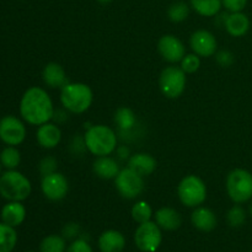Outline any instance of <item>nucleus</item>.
Returning <instances> with one entry per match:
<instances>
[{"label": "nucleus", "instance_id": "2eb2a0df", "mask_svg": "<svg viewBox=\"0 0 252 252\" xmlns=\"http://www.w3.org/2000/svg\"><path fill=\"white\" fill-rule=\"evenodd\" d=\"M36 138L38 144L44 149H53L61 143L62 132L58 126L54 123H44L41 125L37 129Z\"/></svg>", "mask_w": 252, "mask_h": 252}, {"label": "nucleus", "instance_id": "a19ab883", "mask_svg": "<svg viewBox=\"0 0 252 252\" xmlns=\"http://www.w3.org/2000/svg\"><path fill=\"white\" fill-rule=\"evenodd\" d=\"M27 252H34V251H27Z\"/></svg>", "mask_w": 252, "mask_h": 252}, {"label": "nucleus", "instance_id": "7ed1b4c3", "mask_svg": "<svg viewBox=\"0 0 252 252\" xmlns=\"http://www.w3.org/2000/svg\"><path fill=\"white\" fill-rule=\"evenodd\" d=\"M30 180L16 170H7L0 175V194L9 202H22L31 194Z\"/></svg>", "mask_w": 252, "mask_h": 252}, {"label": "nucleus", "instance_id": "4c0bfd02", "mask_svg": "<svg viewBox=\"0 0 252 252\" xmlns=\"http://www.w3.org/2000/svg\"><path fill=\"white\" fill-rule=\"evenodd\" d=\"M96 1H98V2H100V4H110V2L112 1V0H96Z\"/></svg>", "mask_w": 252, "mask_h": 252}, {"label": "nucleus", "instance_id": "2f4dec72", "mask_svg": "<svg viewBox=\"0 0 252 252\" xmlns=\"http://www.w3.org/2000/svg\"><path fill=\"white\" fill-rule=\"evenodd\" d=\"M57 169H58V162L53 157L43 158L39 162V172H41L42 176H47V175L57 172Z\"/></svg>", "mask_w": 252, "mask_h": 252}, {"label": "nucleus", "instance_id": "f03ea898", "mask_svg": "<svg viewBox=\"0 0 252 252\" xmlns=\"http://www.w3.org/2000/svg\"><path fill=\"white\" fill-rule=\"evenodd\" d=\"M86 149L96 157L112 154L117 148V135L115 130L103 125H96L89 128L84 134Z\"/></svg>", "mask_w": 252, "mask_h": 252}, {"label": "nucleus", "instance_id": "c756f323", "mask_svg": "<svg viewBox=\"0 0 252 252\" xmlns=\"http://www.w3.org/2000/svg\"><path fill=\"white\" fill-rule=\"evenodd\" d=\"M226 220H228L229 225L233 228H239L243 226L246 221V212L241 206L236 204V206L231 207L229 209L228 214H226Z\"/></svg>", "mask_w": 252, "mask_h": 252}, {"label": "nucleus", "instance_id": "9b49d317", "mask_svg": "<svg viewBox=\"0 0 252 252\" xmlns=\"http://www.w3.org/2000/svg\"><path fill=\"white\" fill-rule=\"evenodd\" d=\"M41 189L44 197L48 198L49 201H62L68 194V180L61 172H53V174L43 176L41 182Z\"/></svg>", "mask_w": 252, "mask_h": 252}, {"label": "nucleus", "instance_id": "4468645a", "mask_svg": "<svg viewBox=\"0 0 252 252\" xmlns=\"http://www.w3.org/2000/svg\"><path fill=\"white\" fill-rule=\"evenodd\" d=\"M42 79L44 84L51 89H63L66 84L70 83L63 66L53 62L44 66L42 71Z\"/></svg>", "mask_w": 252, "mask_h": 252}, {"label": "nucleus", "instance_id": "ddd939ff", "mask_svg": "<svg viewBox=\"0 0 252 252\" xmlns=\"http://www.w3.org/2000/svg\"><path fill=\"white\" fill-rule=\"evenodd\" d=\"M189 44H191L192 51L197 56L206 57V58L216 54L217 47H218L214 34L207 30H198L193 32L189 38Z\"/></svg>", "mask_w": 252, "mask_h": 252}, {"label": "nucleus", "instance_id": "412c9836", "mask_svg": "<svg viewBox=\"0 0 252 252\" xmlns=\"http://www.w3.org/2000/svg\"><path fill=\"white\" fill-rule=\"evenodd\" d=\"M128 167L137 171L143 177L149 176L157 169V160L153 155L147 154V153H138L129 158Z\"/></svg>", "mask_w": 252, "mask_h": 252}, {"label": "nucleus", "instance_id": "473e14b6", "mask_svg": "<svg viewBox=\"0 0 252 252\" xmlns=\"http://www.w3.org/2000/svg\"><path fill=\"white\" fill-rule=\"evenodd\" d=\"M65 252H94L90 244L84 239H75L70 245L66 248Z\"/></svg>", "mask_w": 252, "mask_h": 252}, {"label": "nucleus", "instance_id": "dca6fc26", "mask_svg": "<svg viewBox=\"0 0 252 252\" xmlns=\"http://www.w3.org/2000/svg\"><path fill=\"white\" fill-rule=\"evenodd\" d=\"M126 248V238L118 230H106L98 238L101 252H122Z\"/></svg>", "mask_w": 252, "mask_h": 252}, {"label": "nucleus", "instance_id": "6e6552de", "mask_svg": "<svg viewBox=\"0 0 252 252\" xmlns=\"http://www.w3.org/2000/svg\"><path fill=\"white\" fill-rule=\"evenodd\" d=\"M116 189L118 193L127 199H134L144 191V179L134 170L123 169L115 179Z\"/></svg>", "mask_w": 252, "mask_h": 252}, {"label": "nucleus", "instance_id": "423d86ee", "mask_svg": "<svg viewBox=\"0 0 252 252\" xmlns=\"http://www.w3.org/2000/svg\"><path fill=\"white\" fill-rule=\"evenodd\" d=\"M177 194L184 206L189 208L199 207L207 198V187L203 180L196 175L184 177L177 187Z\"/></svg>", "mask_w": 252, "mask_h": 252}, {"label": "nucleus", "instance_id": "b1692460", "mask_svg": "<svg viewBox=\"0 0 252 252\" xmlns=\"http://www.w3.org/2000/svg\"><path fill=\"white\" fill-rule=\"evenodd\" d=\"M17 233L14 226L0 223V252H12L16 248Z\"/></svg>", "mask_w": 252, "mask_h": 252}, {"label": "nucleus", "instance_id": "ea45409f", "mask_svg": "<svg viewBox=\"0 0 252 252\" xmlns=\"http://www.w3.org/2000/svg\"><path fill=\"white\" fill-rule=\"evenodd\" d=\"M0 174H1V162H0Z\"/></svg>", "mask_w": 252, "mask_h": 252}, {"label": "nucleus", "instance_id": "cd10ccee", "mask_svg": "<svg viewBox=\"0 0 252 252\" xmlns=\"http://www.w3.org/2000/svg\"><path fill=\"white\" fill-rule=\"evenodd\" d=\"M153 209L150 204L145 201H138L134 206L132 207V218L137 223L143 224L147 223L152 219Z\"/></svg>", "mask_w": 252, "mask_h": 252}, {"label": "nucleus", "instance_id": "9d476101", "mask_svg": "<svg viewBox=\"0 0 252 252\" xmlns=\"http://www.w3.org/2000/svg\"><path fill=\"white\" fill-rule=\"evenodd\" d=\"M26 138V127L15 116H5L0 120V140L6 145L21 144Z\"/></svg>", "mask_w": 252, "mask_h": 252}, {"label": "nucleus", "instance_id": "a878e982", "mask_svg": "<svg viewBox=\"0 0 252 252\" xmlns=\"http://www.w3.org/2000/svg\"><path fill=\"white\" fill-rule=\"evenodd\" d=\"M0 162L5 169L15 170L21 162V154L16 148L9 145L0 153Z\"/></svg>", "mask_w": 252, "mask_h": 252}, {"label": "nucleus", "instance_id": "bb28decb", "mask_svg": "<svg viewBox=\"0 0 252 252\" xmlns=\"http://www.w3.org/2000/svg\"><path fill=\"white\" fill-rule=\"evenodd\" d=\"M66 241L61 235H48L41 241L39 252H65Z\"/></svg>", "mask_w": 252, "mask_h": 252}, {"label": "nucleus", "instance_id": "e433bc0d", "mask_svg": "<svg viewBox=\"0 0 252 252\" xmlns=\"http://www.w3.org/2000/svg\"><path fill=\"white\" fill-rule=\"evenodd\" d=\"M117 152H118V154H120V158H122V159H127L128 155H129V150H128L126 147L118 148Z\"/></svg>", "mask_w": 252, "mask_h": 252}, {"label": "nucleus", "instance_id": "c85d7f7f", "mask_svg": "<svg viewBox=\"0 0 252 252\" xmlns=\"http://www.w3.org/2000/svg\"><path fill=\"white\" fill-rule=\"evenodd\" d=\"M189 15V7L185 1H176L170 5L167 10V16L170 21L179 24V22L185 21Z\"/></svg>", "mask_w": 252, "mask_h": 252}, {"label": "nucleus", "instance_id": "6ab92c4d", "mask_svg": "<svg viewBox=\"0 0 252 252\" xmlns=\"http://www.w3.org/2000/svg\"><path fill=\"white\" fill-rule=\"evenodd\" d=\"M155 223L164 230L174 231L181 226L182 217L176 209L164 207L155 213Z\"/></svg>", "mask_w": 252, "mask_h": 252}, {"label": "nucleus", "instance_id": "a211bd4d", "mask_svg": "<svg viewBox=\"0 0 252 252\" xmlns=\"http://www.w3.org/2000/svg\"><path fill=\"white\" fill-rule=\"evenodd\" d=\"M26 219V208L21 202H7L1 209V220L10 226L21 225Z\"/></svg>", "mask_w": 252, "mask_h": 252}, {"label": "nucleus", "instance_id": "0eeeda50", "mask_svg": "<svg viewBox=\"0 0 252 252\" xmlns=\"http://www.w3.org/2000/svg\"><path fill=\"white\" fill-rule=\"evenodd\" d=\"M186 73L179 66H167L161 71L159 86L167 98H177L186 89Z\"/></svg>", "mask_w": 252, "mask_h": 252}, {"label": "nucleus", "instance_id": "58836bf2", "mask_svg": "<svg viewBox=\"0 0 252 252\" xmlns=\"http://www.w3.org/2000/svg\"><path fill=\"white\" fill-rule=\"evenodd\" d=\"M250 214L252 216V202H251V206H250Z\"/></svg>", "mask_w": 252, "mask_h": 252}, {"label": "nucleus", "instance_id": "20e7f679", "mask_svg": "<svg viewBox=\"0 0 252 252\" xmlns=\"http://www.w3.org/2000/svg\"><path fill=\"white\" fill-rule=\"evenodd\" d=\"M61 102L71 113H83L93 103V90L83 83H68L61 89Z\"/></svg>", "mask_w": 252, "mask_h": 252}, {"label": "nucleus", "instance_id": "f8f14e48", "mask_svg": "<svg viewBox=\"0 0 252 252\" xmlns=\"http://www.w3.org/2000/svg\"><path fill=\"white\" fill-rule=\"evenodd\" d=\"M158 49L162 58L170 63H179L186 56L184 43L174 34H164L158 42Z\"/></svg>", "mask_w": 252, "mask_h": 252}, {"label": "nucleus", "instance_id": "39448f33", "mask_svg": "<svg viewBox=\"0 0 252 252\" xmlns=\"http://www.w3.org/2000/svg\"><path fill=\"white\" fill-rule=\"evenodd\" d=\"M226 192L234 203H245L252 198V174L245 169H235L226 177Z\"/></svg>", "mask_w": 252, "mask_h": 252}, {"label": "nucleus", "instance_id": "5701e85b", "mask_svg": "<svg viewBox=\"0 0 252 252\" xmlns=\"http://www.w3.org/2000/svg\"><path fill=\"white\" fill-rule=\"evenodd\" d=\"M191 6L201 16L212 17L219 14L221 6V0H191Z\"/></svg>", "mask_w": 252, "mask_h": 252}, {"label": "nucleus", "instance_id": "1a4fd4ad", "mask_svg": "<svg viewBox=\"0 0 252 252\" xmlns=\"http://www.w3.org/2000/svg\"><path fill=\"white\" fill-rule=\"evenodd\" d=\"M162 241L161 228L155 221L139 224L134 234V243L142 252H155Z\"/></svg>", "mask_w": 252, "mask_h": 252}, {"label": "nucleus", "instance_id": "7c9ffc66", "mask_svg": "<svg viewBox=\"0 0 252 252\" xmlns=\"http://www.w3.org/2000/svg\"><path fill=\"white\" fill-rule=\"evenodd\" d=\"M199 66H201V59H199V56H197L196 53L187 54L181 61V69L186 74L196 73L199 69Z\"/></svg>", "mask_w": 252, "mask_h": 252}, {"label": "nucleus", "instance_id": "72a5a7b5", "mask_svg": "<svg viewBox=\"0 0 252 252\" xmlns=\"http://www.w3.org/2000/svg\"><path fill=\"white\" fill-rule=\"evenodd\" d=\"M216 58H217V62H218L219 65H221L223 68H228V66L233 65V63L235 62L234 54L231 53L230 51H226V49L219 51L218 53L216 54Z\"/></svg>", "mask_w": 252, "mask_h": 252}, {"label": "nucleus", "instance_id": "f3484780", "mask_svg": "<svg viewBox=\"0 0 252 252\" xmlns=\"http://www.w3.org/2000/svg\"><path fill=\"white\" fill-rule=\"evenodd\" d=\"M191 221L194 228L204 233H209L216 229L217 223H218L214 212L206 207H196L191 216Z\"/></svg>", "mask_w": 252, "mask_h": 252}, {"label": "nucleus", "instance_id": "4be33fe9", "mask_svg": "<svg viewBox=\"0 0 252 252\" xmlns=\"http://www.w3.org/2000/svg\"><path fill=\"white\" fill-rule=\"evenodd\" d=\"M93 170L98 177L103 180L116 179L121 171L118 162L115 159L108 157V155H106V157H97V159L94 161Z\"/></svg>", "mask_w": 252, "mask_h": 252}, {"label": "nucleus", "instance_id": "c9c22d12", "mask_svg": "<svg viewBox=\"0 0 252 252\" xmlns=\"http://www.w3.org/2000/svg\"><path fill=\"white\" fill-rule=\"evenodd\" d=\"M79 231H80V226L76 223H69L64 226L63 229V238L71 240V239H75L79 235Z\"/></svg>", "mask_w": 252, "mask_h": 252}, {"label": "nucleus", "instance_id": "f257e3e1", "mask_svg": "<svg viewBox=\"0 0 252 252\" xmlns=\"http://www.w3.org/2000/svg\"><path fill=\"white\" fill-rule=\"evenodd\" d=\"M20 115L32 126H41L53 118L54 107L46 90L33 86L25 91L20 101Z\"/></svg>", "mask_w": 252, "mask_h": 252}, {"label": "nucleus", "instance_id": "f704fd0d", "mask_svg": "<svg viewBox=\"0 0 252 252\" xmlns=\"http://www.w3.org/2000/svg\"><path fill=\"white\" fill-rule=\"evenodd\" d=\"M221 4L228 11L241 12L248 5V0H221Z\"/></svg>", "mask_w": 252, "mask_h": 252}, {"label": "nucleus", "instance_id": "79ce46f5", "mask_svg": "<svg viewBox=\"0 0 252 252\" xmlns=\"http://www.w3.org/2000/svg\"><path fill=\"white\" fill-rule=\"evenodd\" d=\"M251 252H252V251H251Z\"/></svg>", "mask_w": 252, "mask_h": 252}, {"label": "nucleus", "instance_id": "393cba45", "mask_svg": "<svg viewBox=\"0 0 252 252\" xmlns=\"http://www.w3.org/2000/svg\"><path fill=\"white\" fill-rule=\"evenodd\" d=\"M115 123L118 126L121 132L132 130L137 126V116L130 108L121 107L115 113Z\"/></svg>", "mask_w": 252, "mask_h": 252}, {"label": "nucleus", "instance_id": "aec40b11", "mask_svg": "<svg viewBox=\"0 0 252 252\" xmlns=\"http://www.w3.org/2000/svg\"><path fill=\"white\" fill-rule=\"evenodd\" d=\"M224 26L233 37H243L250 30V20L244 12H230L226 16Z\"/></svg>", "mask_w": 252, "mask_h": 252}]
</instances>
